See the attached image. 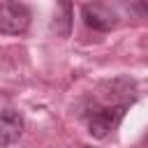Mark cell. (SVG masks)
<instances>
[{
  "label": "cell",
  "instance_id": "obj_1",
  "mask_svg": "<svg viewBox=\"0 0 148 148\" xmlns=\"http://www.w3.org/2000/svg\"><path fill=\"white\" fill-rule=\"evenodd\" d=\"M30 25V9L21 2H0V32L21 35Z\"/></svg>",
  "mask_w": 148,
  "mask_h": 148
},
{
  "label": "cell",
  "instance_id": "obj_2",
  "mask_svg": "<svg viewBox=\"0 0 148 148\" xmlns=\"http://www.w3.org/2000/svg\"><path fill=\"white\" fill-rule=\"evenodd\" d=\"M125 116V106H111V109H102L97 113H92L88 118V132L95 139H104L111 130L118 127V123Z\"/></svg>",
  "mask_w": 148,
  "mask_h": 148
},
{
  "label": "cell",
  "instance_id": "obj_3",
  "mask_svg": "<svg viewBox=\"0 0 148 148\" xmlns=\"http://www.w3.org/2000/svg\"><path fill=\"white\" fill-rule=\"evenodd\" d=\"M83 21L86 25H90L92 30H111L116 23H118V14L106 7V5H99V2H92V5H83Z\"/></svg>",
  "mask_w": 148,
  "mask_h": 148
},
{
  "label": "cell",
  "instance_id": "obj_4",
  "mask_svg": "<svg viewBox=\"0 0 148 148\" xmlns=\"http://www.w3.org/2000/svg\"><path fill=\"white\" fill-rule=\"evenodd\" d=\"M23 134V116L14 109H0V146H12Z\"/></svg>",
  "mask_w": 148,
  "mask_h": 148
}]
</instances>
